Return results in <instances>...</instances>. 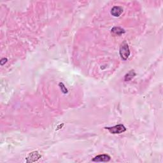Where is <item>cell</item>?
<instances>
[{
    "label": "cell",
    "mask_w": 163,
    "mask_h": 163,
    "mask_svg": "<svg viewBox=\"0 0 163 163\" xmlns=\"http://www.w3.org/2000/svg\"><path fill=\"white\" fill-rule=\"evenodd\" d=\"M105 129L108 130L110 133L112 134H120L122 133H124L126 131V128L125 126L122 124H119L116 125L113 127H109V128H105Z\"/></svg>",
    "instance_id": "cell-2"
},
{
    "label": "cell",
    "mask_w": 163,
    "mask_h": 163,
    "mask_svg": "<svg viewBox=\"0 0 163 163\" xmlns=\"http://www.w3.org/2000/svg\"><path fill=\"white\" fill-rule=\"evenodd\" d=\"M136 75V73L134 72V71H130L128 74H126L125 76V81H130L133 78L134 76Z\"/></svg>",
    "instance_id": "cell-7"
},
{
    "label": "cell",
    "mask_w": 163,
    "mask_h": 163,
    "mask_svg": "<svg viewBox=\"0 0 163 163\" xmlns=\"http://www.w3.org/2000/svg\"><path fill=\"white\" fill-rule=\"evenodd\" d=\"M120 56H121V58L123 60H126L128 59L130 55V50L129 48V46L127 43L124 42L123 44H122L121 47H120Z\"/></svg>",
    "instance_id": "cell-1"
},
{
    "label": "cell",
    "mask_w": 163,
    "mask_h": 163,
    "mask_svg": "<svg viewBox=\"0 0 163 163\" xmlns=\"http://www.w3.org/2000/svg\"><path fill=\"white\" fill-rule=\"evenodd\" d=\"M42 155L38 152H33L29 154L28 157L26 158L27 162H34L37 161L38 160L41 158Z\"/></svg>",
    "instance_id": "cell-3"
},
{
    "label": "cell",
    "mask_w": 163,
    "mask_h": 163,
    "mask_svg": "<svg viewBox=\"0 0 163 163\" xmlns=\"http://www.w3.org/2000/svg\"><path fill=\"white\" fill-rule=\"evenodd\" d=\"M112 33L115 35H121L125 33V31L119 27H115L112 29Z\"/></svg>",
    "instance_id": "cell-6"
},
{
    "label": "cell",
    "mask_w": 163,
    "mask_h": 163,
    "mask_svg": "<svg viewBox=\"0 0 163 163\" xmlns=\"http://www.w3.org/2000/svg\"><path fill=\"white\" fill-rule=\"evenodd\" d=\"M7 59H5V58H3V59L1 60V65H3L4 63H5L7 62Z\"/></svg>",
    "instance_id": "cell-8"
},
{
    "label": "cell",
    "mask_w": 163,
    "mask_h": 163,
    "mask_svg": "<svg viewBox=\"0 0 163 163\" xmlns=\"http://www.w3.org/2000/svg\"><path fill=\"white\" fill-rule=\"evenodd\" d=\"M110 160V157L106 154L99 155L93 159L94 162H108Z\"/></svg>",
    "instance_id": "cell-4"
},
{
    "label": "cell",
    "mask_w": 163,
    "mask_h": 163,
    "mask_svg": "<svg viewBox=\"0 0 163 163\" xmlns=\"http://www.w3.org/2000/svg\"><path fill=\"white\" fill-rule=\"evenodd\" d=\"M122 8L121 7H117V6H115V7H113L111 10V14L114 17H119L120 15L122 14Z\"/></svg>",
    "instance_id": "cell-5"
}]
</instances>
